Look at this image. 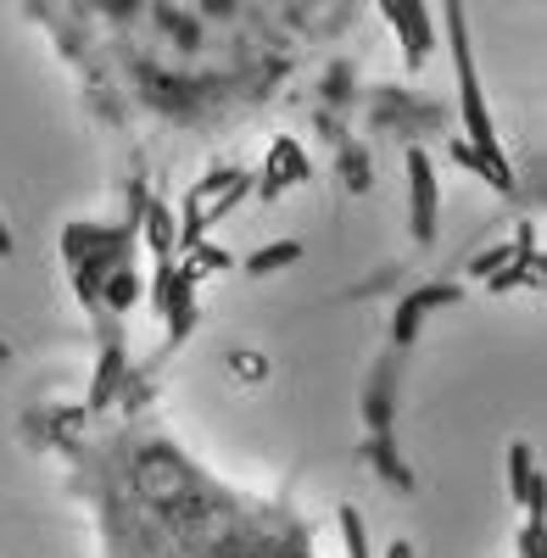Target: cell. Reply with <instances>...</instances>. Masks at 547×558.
<instances>
[{
    "mask_svg": "<svg viewBox=\"0 0 547 558\" xmlns=\"http://www.w3.org/2000/svg\"><path fill=\"white\" fill-rule=\"evenodd\" d=\"M96 313V375L73 402L34 413L39 447L62 463L101 558H318L307 514L202 463L168 425L146 368H129L123 330Z\"/></svg>",
    "mask_w": 547,
    "mask_h": 558,
    "instance_id": "obj_1",
    "label": "cell"
},
{
    "mask_svg": "<svg viewBox=\"0 0 547 558\" xmlns=\"http://www.w3.org/2000/svg\"><path fill=\"white\" fill-rule=\"evenodd\" d=\"M112 123L207 129L263 107L352 7H28Z\"/></svg>",
    "mask_w": 547,
    "mask_h": 558,
    "instance_id": "obj_2",
    "label": "cell"
},
{
    "mask_svg": "<svg viewBox=\"0 0 547 558\" xmlns=\"http://www.w3.org/2000/svg\"><path fill=\"white\" fill-rule=\"evenodd\" d=\"M0 257H12V229L0 223Z\"/></svg>",
    "mask_w": 547,
    "mask_h": 558,
    "instance_id": "obj_7",
    "label": "cell"
},
{
    "mask_svg": "<svg viewBox=\"0 0 547 558\" xmlns=\"http://www.w3.org/2000/svg\"><path fill=\"white\" fill-rule=\"evenodd\" d=\"M291 257H302V246H296V241H280V246H268V252H257V257H252V274H268V268H285Z\"/></svg>",
    "mask_w": 547,
    "mask_h": 558,
    "instance_id": "obj_4",
    "label": "cell"
},
{
    "mask_svg": "<svg viewBox=\"0 0 547 558\" xmlns=\"http://www.w3.org/2000/svg\"><path fill=\"white\" fill-rule=\"evenodd\" d=\"M386 558H414V547H408V542H391V547H386Z\"/></svg>",
    "mask_w": 547,
    "mask_h": 558,
    "instance_id": "obj_6",
    "label": "cell"
},
{
    "mask_svg": "<svg viewBox=\"0 0 547 558\" xmlns=\"http://www.w3.org/2000/svg\"><path fill=\"white\" fill-rule=\"evenodd\" d=\"M274 157H280V162H291V157H296V162H302V151H291V140H280V146H274ZM296 173H307V168H280V173H274V179L263 184V191H280V184H285V179H296Z\"/></svg>",
    "mask_w": 547,
    "mask_h": 558,
    "instance_id": "obj_5",
    "label": "cell"
},
{
    "mask_svg": "<svg viewBox=\"0 0 547 558\" xmlns=\"http://www.w3.org/2000/svg\"><path fill=\"white\" fill-rule=\"evenodd\" d=\"M341 542H347V558H369V536H363L357 508H341Z\"/></svg>",
    "mask_w": 547,
    "mask_h": 558,
    "instance_id": "obj_3",
    "label": "cell"
}]
</instances>
